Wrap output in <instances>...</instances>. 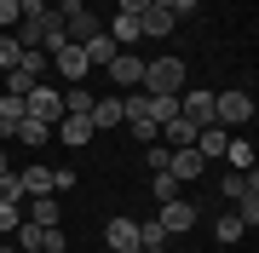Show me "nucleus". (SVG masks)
<instances>
[{
	"label": "nucleus",
	"mask_w": 259,
	"mask_h": 253,
	"mask_svg": "<svg viewBox=\"0 0 259 253\" xmlns=\"http://www.w3.org/2000/svg\"><path fill=\"white\" fill-rule=\"evenodd\" d=\"M12 138H18V144H29V150H40V144L52 138V127H47V121H35V115H23V121L12 127Z\"/></svg>",
	"instance_id": "obj_20"
},
{
	"label": "nucleus",
	"mask_w": 259,
	"mask_h": 253,
	"mask_svg": "<svg viewBox=\"0 0 259 253\" xmlns=\"http://www.w3.org/2000/svg\"><path fill=\"white\" fill-rule=\"evenodd\" d=\"M110 40H115V46H139V18H133V12H115V18H110Z\"/></svg>",
	"instance_id": "obj_19"
},
{
	"label": "nucleus",
	"mask_w": 259,
	"mask_h": 253,
	"mask_svg": "<svg viewBox=\"0 0 259 253\" xmlns=\"http://www.w3.org/2000/svg\"><path fill=\"white\" fill-rule=\"evenodd\" d=\"M23 115H35V121H58V115H64V92H58V86H47V81H35L23 92Z\"/></svg>",
	"instance_id": "obj_4"
},
{
	"label": "nucleus",
	"mask_w": 259,
	"mask_h": 253,
	"mask_svg": "<svg viewBox=\"0 0 259 253\" xmlns=\"http://www.w3.org/2000/svg\"><path fill=\"white\" fill-rule=\"evenodd\" d=\"M173 115H179V98H150V121H173Z\"/></svg>",
	"instance_id": "obj_32"
},
{
	"label": "nucleus",
	"mask_w": 259,
	"mask_h": 253,
	"mask_svg": "<svg viewBox=\"0 0 259 253\" xmlns=\"http://www.w3.org/2000/svg\"><path fill=\"white\" fill-rule=\"evenodd\" d=\"M179 115L196 121V127H213V92L207 86H185V92H179Z\"/></svg>",
	"instance_id": "obj_8"
},
{
	"label": "nucleus",
	"mask_w": 259,
	"mask_h": 253,
	"mask_svg": "<svg viewBox=\"0 0 259 253\" xmlns=\"http://www.w3.org/2000/svg\"><path fill=\"white\" fill-rule=\"evenodd\" d=\"M104 69H110V86H121V92H139V81H144V58L139 52H115Z\"/></svg>",
	"instance_id": "obj_5"
},
{
	"label": "nucleus",
	"mask_w": 259,
	"mask_h": 253,
	"mask_svg": "<svg viewBox=\"0 0 259 253\" xmlns=\"http://www.w3.org/2000/svg\"><path fill=\"white\" fill-rule=\"evenodd\" d=\"M81 52H87V64H93V69H104V64H110V58L121 52V46L110 40V29H98V35H87V40H81Z\"/></svg>",
	"instance_id": "obj_14"
},
{
	"label": "nucleus",
	"mask_w": 259,
	"mask_h": 253,
	"mask_svg": "<svg viewBox=\"0 0 259 253\" xmlns=\"http://www.w3.org/2000/svg\"><path fill=\"white\" fill-rule=\"evenodd\" d=\"M139 253H167V247H139Z\"/></svg>",
	"instance_id": "obj_40"
},
{
	"label": "nucleus",
	"mask_w": 259,
	"mask_h": 253,
	"mask_svg": "<svg viewBox=\"0 0 259 253\" xmlns=\"http://www.w3.org/2000/svg\"><path fill=\"white\" fill-rule=\"evenodd\" d=\"M52 190H58V196H69V190H75V173H69V167H52Z\"/></svg>",
	"instance_id": "obj_35"
},
{
	"label": "nucleus",
	"mask_w": 259,
	"mask_h": 253,
	"mask_svg": "<svg viewBox=\"0 0 259 253\" xmlns=\"http://www.w3.org/2000/svg\"><path fill=\"white\" fill-rule=\"evenodd\" d=\"M139 247H167V230H161V219H144V225H139Z\"/></svg>",
	"instance_id": "obj_28"
},
{
	"label": "nucleus",
	"mask_w": 259,
	"mask_h": 253,
	"mask_svg": "<svg viewBox=\"0 0 259 253\" xmlns=\"http://www.w3.org/2000/svg\"><path fill=\"white\" fill-rule=\"evenodd\" d=\"M18 58H23V40H18V35H0V75L18 69Z\"/></svg>",
	"instance_id": "obj_24"
},
{
	"label": "nucleus",
	"mask_w": 259,
	"mask_h": 253,
	"mask_svg": "<svg viewBox=\"0 0 259 253\" xmlns=\"http://www.w3.org/2000/svg\"><path fill=\"white\" fill-rule=\"evenodd\" d=\"M52 69H58V75H64L69 86H81L87 75H93V64H87V52H81V46H75V40H64V46H58V52H52Z\"/></svg>",
	"instance_id": "obj_6"
},
{
	"label": "nucleus",
	"mask_w": 259,
	"mask_h": 253,
	"mask_svg": "<svg viewBox=\"0 0 259 253\" xmlns=\"http://www.w3.org/2000/svg\"><path fill=\"white\" fill-rule=\"evenodd\" d=\"M156 219H161V230H167V236H185V230H190L202 213H196L185 196H173V201H156Z\"/></svg>",
	"instance_id": "obj_7"
},
{
	"label": "nucleus",
	"mask_w": 259,
	"mask_h": 253,
	"mask_svg": "<svg viewBox=\"0 0 259 253\" xmlns=\"http://www.w3.org/2000/svg\"><path fill=\"white\" fill-rule=\"evenodd\" d=\"M225 144H231V132H225V127H202V132H196L202 161H225Z\"/></svg>",
	"instance_id": "obj_18"
},
{
	"label": "nucleus",
	"mask_w": 259,
	"mask_h": 253,
	"mask_svg": "<svg viewBox=\"0 0 259 253\" xmlns=\"http://www.w3.org/2000/svg\"><path fill=\"white\" fill-rule=\"evenodd\" d=\"M64 253H75V247H64Z\"/></svg>",
	"instance_id": "obj_42"
},
{
	"label": "nucleus",
	"mask_w": 259,
	"mask_h": 253,
	"mask_svg": "<svg viewBox=\"0 0 259 253\" xmlns=\"http://www.w3.org/2000/svg\"><path fill=\"white\" fill-rule=\"evenodd\" d=\"M225 161H231V167H253V144L248 138H231V144H225Z\"/></svg>",
	"instance_id": "obj_26"
},
{
	"label": "nucleus",
	"mask_w": 259,
	"mask_h": 253,
	"mask_svg": "<svg viewBox=\"0 0 259 253\" xmlns=\"http://www.w3.org/2000/svg\"><path fill=\"white\" fill-rule=\"evenodd\" d=\"M18 69H23L29 81H40V75H47V69H52V52H47V46H23V58H18Z\"/></svg>",
	"instance_id": "obj_21"
},
{
	"label": "nucleus",
	"mask_w": 259,
	"mask_h": 253,
	"mask_svg": "<svg viewBox=\"0 0 259 253\" xmlns=\"http://www.w3.org/2000/svg\"><path fill=\"white\" fill-rule=\"evenodd\" d=\"M18 184H23V201H29V196H58V190H52V167H40V161L18 173Z\"/></svg>",
	"instance_id": "obj_15"
},
{
	"label": "nucleus",
	"mask_w": 259,
	"mask_h": 253,
	"mask_svg": "<svg viewBox=\"0 0 259 253\" xmlns=\"http://www.w3.org/2000/svg\"><path fill=\"white\" fill-rule=\"evenodd\" d=\"M219 190H225L231 201H242V196H259V173H253V167H236V173H225V178H219Z\"/></svg>",
	"instance_id": "obj_13"
},
{
	"label": "nucleus",
	"mask_w": 259,
	"mask_h": 253,
	"mask_svg": "<svg viewBox=\"0 0 259 253\" xmlns=\"http://www.w3.org/2000/svg\"><path fill=\"white\" fill-rule=\"evenodd\" d=\"M18 219H23V207H12V201H0V236H12V230H18Z\"/></svg>",
	"instance_id": "obj_34"
},
{
	"label": "nucleus",
	"mask_w": 259,
	"mask_h": 253,
	"mask_svg": "<svg viewBox=\"0 0 259 253\" xmlns=\"http://www.w3.org/2000/svg\"><path fill=\"white\" fill-rule=\"evenodd\" d=\"M52 127H58V138H64L69 150H81V144H93V115H69V110H64V115H58Z\"/></svg>",
	"instance_id": "obj_10"
},
{
	"label": "nucleus",
	"mask_w": 259,
	"mask_h": 253,
	"mask_svg": "<svg viewBox=\"0 0 259 253\" xmlns=\"http://www.w3.org/2000/svg\"><path fill=\"white\" fill-rule=\"evenodd\" d=\"M52 12H58V18H64V35L75 40V46H81L87 35H98V29H104V18H98L93 6H87V0H58Z\"/></svg>",
	"instance_id": "obj_3"
},
{
	"label": "nucleus",
	"mask_w": 259,
	"mask_h": 253,
	"mask_svg": "<svg viewBox=\"0 0 259 253\" xmlns=\"http://www.w3.org/2000/svg\"><path fill=\"white\" fill-rule=\"evenodd\" d=\"M173 29H179V18H173L167 6H144V12H139V35H144V40H167Z\"/></svg>",
	"instance_id": "obj_9"
},
{
	"label": "nucleus",
	"mask_w": 259,
	"mask_h": 253,
	"mask_svg": "<svg viewBox=\"0 0 259 253\" xmlns=\"http://www.w3.org/2000/svg\"><path fill=\"white\" fill-rule=\"evenodd\" d=\"M144 6H150V0H115V12H133V18H139Z\"/></svg>",
	"instance_id": "obj_37"
},
{
	"label": "nucleus",
	"mask_w": 259,
	"mask_h": 253,
	"mask_svg": "<svg viewBox=\"0 0 259 253\" xmlns=\"http://www.w3.org/2000/svg\"><path fill=\"white\" fill-rule=\"evenodd\" d=\"M0 253H18V247H12V236H6V242H0Z\"/></svg>",
	"instance_id": "obj_39"
},
{
	"label": "nucleus",
	"mask_w": 259,
	"mask_h": 253,
	"mask_svg": "<svg viewBox=\"0 0 259 253\" xmlns=\"http://www.w3.org/2000/svg\"><path fill=\"white\" fill-rule=\"evenodd\" d=\"M190 86V64L179 52H161V58H144V81H139V92L150 98H179Z\"/></svg>",
	"instance_id": "obj_1"
},
{
	"label": "nucleus",
	"mask_w": 259,
	"mask_h": 253,
	"mask_svg": "<svg viewBox=\"0 0 259 253\" xmlns=\"http://www.w3.org/2000/svg\"><path fill=\"white\" fill-rule=\"evenodd\" d=\"M0 173H12V161H6V150H0Z\"/></svg>",
	"instance_id": "obj_38"
},
{
	"label": "nucleus",
	"mask_w": 259,
	"mask_h": 253,
	"mask_svg": "<svg viewBox=\"0 0 259 253\" xmlns=\"http://www.w3.org/2000/svg\"><path fill=\"white\" fill-rule=\"evenodd\" d=\"M104 253H121V247H104Z\"/></svg>",
	"instance_id": "obj_41"
},
{
	"label": "nucleus",
	"mask_w": 259,
	"mask_h": 253,
	"mask_svg": "<svg viewBox=\"0 0 259 253\" xmlns=\"http://www.w3.org/2000/svg\"><path fill=\"white\" fill-rule=\"evenodd\" d=\"M104 247L139 253V219H110V230H104Z\"/></svg>",
	"instance_id": "obj_12"
},
{
	"label": "nucleus",
	"mask_w": 259,
	"mask_h": 253,
	"mask_svg": "<svg viewBox=\"0 0 259 253\" xmlns=\"http://www.w3.org/2000/svg\"><path fill=\"white\" fill-rule=\"evenodd\" d=\"M242 230H248V225H242L236 213H225V219H213V242H219V247H231V242H242Z\"/></svg>",
	"instance_id": "obj_23"
},
{
	"label": "nucleus",
	"mask_w": 259,
	"mask_h": 253,
	"mask_svg": "<svg viewBox=\"0 0 259 253\" xmlns=\"http://www.w3.org/2000/svg\"><path fill=\"white\" fill-rule=\"evenodd\" d=\"M18 121H23V98L18 92H0V138H12Z\"/></svg>",
	"instance_id": "obj_22"
},
{
	"label": "nucleus",
	"mask_w": 259,
	"mask_h": 253,
	"mask_svg": "<svg viewBox=\"0 0 259 253\" xmlns=\"http://www.w3.org/2000/svg\"><path fill=\"white\" fill-rule=\"evenodd\" d=\"M18 18H23V0H0V35H12Z\"/></svg>",
	"instance_id": "obj_30"
},
{
	"label": "nucleus",
	"mask_w": 259,
	"mask_h": 253,
	"mask_svg": "<svg viewBox=\"0 0 259 253\" xmlns=\"http://www.w3.org/2000/svg\"><path fill=\"white\" fill-rule=\"evenodd\" d=\"M253 121V92L231 86V92H213V127H248Z\"/></svg>",
	"instance_id": "obj_2"
},
{
	"label": "nucleus",
	"mask_w": 259,
	"mask_h": 253,
	"mask_svg": "<svg viewBox=\"0 0 259 253\" xmlns=\"http://www.w3.org/2000/svg\"><path fill=\"white\" fill-rule=\"evenodd\" d=\"M64 110L69 115H87V110H93V92H87V86H69V92H64Z\"/></svg>",
	"instance_id": "obj_29"
},
{
	"label": "nucleus",
	"mask_w": 259,
	"mask_h": 253,
	"mask_svg": "<svg viewBox=\"0 0 259 253\" xmlns=\"http://www.w3.org/2000/svg\"><path fill=\"white\" fill-rule=\"evenodd\" d=\"M150 190H156V201H173V196H179L185 184H179L173 173H150Z\"/></svg>",
	"instance_id": "obj_25"
},
{
	"label": "nucleus",
	"mask_w": 259,
	"mask_h": 253,
	"mask_svg": "<svg viewBox=\"0 0 259 253\" xmlns=\"http://www.w3.org/2000/svg\"><path fill=\"white\" fill-rule=\"evenodd\" d=\"M23 213H29V225H64V219H58V196H29L23 201Z\"/></svg>",
	"instance_id": "obj_17"
},
{
	"label": "nucleus",
	"mask_w": 259,
	"mask_h": 253,
	"mask_svg": "<svg viewBox=\"0 0 259 253\" xmlns=\"http://www.w3.org/2000/svg\"><path fill=\"white\" fill-rule=\"evenodd\" d=\"M236 219L253 230V225H259V196H242V201H236Z\"/></svg>",
	"instance_id": "obj_33"
},
{
	"label": "nucleus",
	"mask_w": 259,
	"mask_h": 253,
	"mask_svg": "<svg viewBox=\"0 0 259 253\" xmlns=\"http://www.w3.org/2000/svg\"><path fill=\"white\" fill-rule=\"evenodd\" d=\"M156 132H161L156 121H133V138H139V144H156Z\"/></svg>",
	"instance_id": "obj_36"
},
{
	"label": "nucleus",
	"mask_w": 259,
	"mask_h": 253,
	"mask_svg": "<svg viewBox=\"0 0 259 253\" xmlns=\"http://www.w3.org/2000/svg\"><path fill=\"white\" fill-rule=\"evenodd\" d=\"M202 150H196V144H185V150H173V161H167V173L179 178V184H190V178H202Z\"/></svg>",
	"instance_id": "obj_11"
},
{
	"label": "nucleus",
	"mask_w": 259,
	"mask_h": 253,
	"mask_svg": "<svg viewBox=\"0 0 259 253\" xmlns=\"http://www.w3.org/2000/svg\"><path fill=\"white\" fill-rule=\"evenodd\" d=\"M167 161H173V150H167L161 138H156V144H144V167H150V173H167Z\"/></svg>",
	"instance_id": "obj_27"
},
{
	"label": "nucleus",
	"mask_w": 259,
	"mask_h": 253,
	"mask_svg": "<svg viewBox=\"0 0 259 253\" xmlns=\"http://www.w3.org/2000/svg\"><path fill=\"white\" fill-rule=\"evenodd\" d=\"M0 201L23 207V184H18V173H0Z\"/></svg>",
	"instance_id": "obj_31"
},
{
	"label": "nucleus",
	"mask_w": 259,
	"mask_h": 253,
	"mask_svg": "<svg viewBox=\"0 0 259 253\" xmlns=\"http://www.w3.org/2000/svg\"><path fill=\"white\" fill-rule=\"evenodd\" d=\"M87 115H93V132H98V127H121V92L93 98V110H87Z\"/></svg>",
	"instance_id": "obj_16"
}]
</instances>
